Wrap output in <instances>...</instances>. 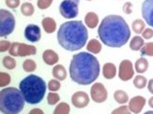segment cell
Masks as SVG:
<instances>
[{
    "instance_id": "obj_1",
    "label": "cell",
    "mask_w": 153,
    "mask_h": 114,
    "mask_svg": "<svg viewBox=\"0 0 153 114\" xmlns=\"http://www.w3.org/2000/svg\"><path fill=\"white\" fill-rule=\"evenodd\" d=\"M101 41L111 48H120L129 41L131 29L120 15L110 14L104 17L98 28Z\"/></svg>"
},
{
    "instance_id": "obj_2",
    "label": "cell",
    "mask_w": 153,
    "mask_h": 114,
    "mask_svg": "<svg viewBox=\"0 0 153 114\" xmlns=\"http://www.w3.org/2000/svg\"><path fill=\"white\" fill-rule=\"evenodd\" d=\"M69 71L72 82L85 86L93 83L98 79L101 65L93 53L81 51L72 56Z\"/></svg>"
},
{
    "instance_id": "obj_3",
    "label": "cell",
    "mask_w": 153,
    "mask_h": 114,
    "mask_svg": "<svg viewBox=\"0 0 153 114\" xmlns=\"http://www.w3.org/2000/svg\"><path fill=\"white\" fill-rule=\"evenodd\" d=\"M58 44L66 51H76L88 42V32L82 21H68L63 23L57 31Z\"/></svg>"
},
{
    "instance_id": "obj_4",
    "label": "cell",
    "mask_w": 153,
    "mask_h": 114,
    "mask_svg": "<svg viewBox=\"0 0 153 114\" xmlns=\"http://www.w3.org/2000/svg\"><path fill=\"white\" fill-rule=\"evenodd\" d=\"M45 80L39 76L30 74L25 77L19 83V89L25 100L29 105H37L41 103L44 96L46 89Z\"/></svg>"
},
{
    "instance_id": "obj_5",
    "label": "cell",
    "mask_w": 153,
    "mask_h": 114,
    "mask_svg": "<svg viewBox=\"0 0 153 114\" xmlns=\"http://www.w3.org/2000/svg\"><path fill=\"white\" fill-rule=\"evenodd\" d=\"M25 100L20 89L6 87L0 91V110L5 114H17L25 108Z\"/></svg>"
},
{
    "instance_id": "obj_6",
    "label": "cell",
    "mask_w": 153,
    "mask_h": 114,
    "mask_svg": "<svg viewBox=\"0 0 153 114\" xmlns=\"http://www.w3.org/2000/svg\"><path fill=\"white\" fill-rule=\"evenodd\" d=\"M16 25L15 17L7 10H0V36L2 38L9 37L14 31Z\"/></svg>"
},
{
    "instance_id": "obj_7",
    "label": "cell",
    "mask_w": 153,
    "mask_h": 114,
    "mask_svg": "<svg viewBox=\"0 0 153 114\" xmlns=\"http://www.w3.org/2000/svg\"><path fill=\"white\" fill-rule=\"evenodd\" d=\"M80 0H63L59 5V12L65 19H74L78 15Z\"/></svg>"
},
{
    "instance_id": "obj_8",
    "label": "cell",
    "mask_w": 153,
    "mask_h": 114,
    "mask_svg": "<svg viewBox=\"0 0 153 114\" xmlns=\"http://www.w3.org/2000/svg\"><path fill=\"white\" fill-rule=\"evenodd\" d=\"M134 65L129 59H124L119 64L118 68V78L122 82H129L134 76Z\"/></svg>"
},
{
    "instance_id": "obj_9",
    "label": "cell",
    "mask_w": 153,
    "mask_h": 114,
    "mask_svg": "<svg viewBox=\"0 0 153 114\" xmlns=\"http://www.w3.org/2000/svg\"><path fill=\"white\" fill-rule=\"evenodd\" d=\"M90 97L95 103L101 104L106 101L108 97V93L105 86L102 82H95L91 86Z\"/></svg>"
},
{
    "instance_id": "obj_10",
    "label": "cell",
    "mask_w": 153,
    "mask_h": 114,
    "mask_svg": "<svg viewBox=\"0 0 153 114\" xmlns=\"http://www.w3.org/2000/svg\"><path fill=\"white\" fill-rule=\"evenodd\" d=\"M24 36L26 40H28L29 42L35 43L41 40L42 38V30L39 25L30 24L25 26L24 31Z\"/></svg>"
},
{
    "instance_id": "obj_11",
    "label": "cell",
    "mask_w": 153,
    "mask_h": 114,
    "mask_svg": "<svg viewBox=\"0 0 153 114\" xmlns=\"http://www.w3.org/2000/svg\"><path fill=\"white\" fill-rule=\"evenodd\" d=\"M89 96L84 91H78L75 92L71 96V103L72 106L75 107L76 109H84L89 104Z\"/></svg>"
},
{
    "instance_id": "obj_12",
    "label": "cell",
    "mask_w": 153,
    "mask_h": 114,
    "mask_svg": "<svg viewBox=\"0 0 153 114\" xmlns=\"http://www.w3.org/2000/svg\"><path fill=\"white\" fill-rule=\"evenodd\" d=\"M141 10L144 21L153 28V0H145L142 3Z\"/></svg>"
},
{
    "instance_id": "obj_13",
    "label": "cell",
    "mask_w": 153,
    "mask_h": 114,
    "mask_svg": "<svg viewBox=\"0 0 153 114\" xmlns=\"http://www.w3.org/2000/svg\"><path fill=\"white\" fill-rule=\"evenodd\" d=\"M147 103V99L142 96H136L129 100V110L132 113H140Z\"/></svg>"
},
{
    "instance_id": "obj_14",
    "label": "cell",
    "mask_w": 153,
    "mask_h": 114,
    "mask_svg": "<svg viewBox=\"0 0 153 114\" xmlns=\"http://www.w3.org/2000/svg\"><path fill=\"white\" fill-rule=\"evenodd\" d=\"M37 53V48L33 45H28L25 43H20L18 49V56L25 57L35 55Z\"/></svg>"
},
{
    "instance_id": "obj_15",
    "label": "cell",
    "mask_w": 153,
    "mask_h": 114,
    "mask_svg": "<svg viewBox=\"0 0 153 114\" xmlns=\"http://www.w3.org/2000/svg\"><path fill=\"white\" fill-rule=\"evenodd\" d=\"M43 62L48 65H54L58 63L59 56L54 50H46L42 53Z\"/></svg>"
},
{
    "instance_id": "obj_16",
    "label": "cell",
    "mask_w": 153,
    "mask_h": 114,
    "mask_svg": "<svg viewBox=\"0 0 153 114\" xmlns=\"http://www.w3.org/2000/svg\"><path fill=\"white\" fill-rule=\"evenodd\" d=\"M99 22H100V20H99L98 14L93 11L88 12L85 16V24L90 29H94L99 24Z\"/></svg>"
},
{
    "instance_id": "obj_17",
    "label": "cell",
    "mask_w": 153,
    "mask_h": 114,
    "mask_svg": "<svg viewBox=\"0 0 153 114\" xmlns=\"http://www.w3.org/2000/svg\"><path fill=\"white\" fill-rule=\"evenodd\" d=\"M102 75L106 79H114L117 75V66L113 63H105L102 66Z\"/></svg>"
},
{
    "instance_id": "obj_18",
    "label": "cell",
    "mask_w": 153,
    "mask_h": 114,
    "mask_svg": "<svg viewBox=\"0 0 153 114\" xmlns=\"http://www.w3.org/2000/svg\"><path fill=\"white\" fill-rule=\"evenodd\" d=\"M42 25L43 30L47 33V34H52L55 33L56 30V23L53 18L51 17H45L42 21Z\"/></svg>"
},
{
    "instance_id": "obj_19",
    "label": "cell",
    "mask_w": 153,
    "mask_h": 114,
    "mask_svg": "<svg viewBox=\"0 0 153 114\" xmlns=\"http://www.w3.org/2000/svg\"><path fill=\"white\" fill-rule=\"evenodd\" d=\"M53 77L58 80H65L67 78V70L63 65H56L52 71Z\"/></svg>"
},
{
    "instance_id": "obj_20",
    "label": "cell",
    "mask_w": 153,
    "mask_h": 114,
    "mask_svg": "<svg viewBox=\"0 0 153 114\" xmlns=\"http://www.w3.org/2000/svg\"><path fill=\"white\" fill-rule=\"evenodd\" d=\"M149 64L148 59L142 56L136 60V62L134 64V69L138 74H143V73L147 72V70L149 69Z\"/></svg>"
},
{
    "instance_id": "obj_21",
    "label": "cell",
    "mask_w": 153,
    "mask_h": 114,
    "mask_svg": "<svg viewBox=\"0 0 153 114\" xmlns=\"http://www.w3.org/2000/svg\"><path fill=\"white\" fill-rule=\"evenodd\" d=\"M102 49V43L96 38L90 39L88 42V45H86V50H88V51L93 53V54H98V53L101 52Z\"/></svg>"
},
{
    "instance_id": "obj_22",
    "label": "cell",
    "mask_w": 153,
    "mask_h": 114,
    "mask_svg": "<svg viewBox=\"0 0 153 114\" xmlns=\"http://www.w3.org/2000/svg\"><path fill=\"white\" fill-rule=\"evenodd\" d=\"M144 45H145V40L143 38V37L135 36L132 38L131 40L130 41V49L131 51H140L143 48Z\"/></svg>"
},
{
    "instance_id": "obj_23",
    "label": "cell",
    "mask_w": 153,
    "mask_h": 114,
    "mask_svg": "<svg viewBox=\"0 0 153 114\" xmlns=\"http://www.w3.org/2000/svg\"><path fill=\"white\" fill-rule=\"evenodd\" d=\"M114 99L116 100L117 103L120 104V105L128 103L130 100L128 93L123 90H117L114 93Z\"/></svg>"
},
{
    "instance_id": "obj_24",
    "label": "cell",
    "mask_w": 153,
    "mask_h": 114,
    "mask_svg": "<svg viewBox=\"0 0 153 114\" xmlns=\"http://www.w3.org/2000/svg\"><path fill=\"white\" fill-rule=\"evenodd\" d=\"M131 28L136 34H142V32L146 28V22L141 19H136L131 23Z\"/></svg>"
},
{
    "instance_id": "obj_25",
    "label": "cell",
    "mask_w": 153,
    "mask_h": 114,
    "mask_svg": "<svg viewBox=\"0 0 153 114\" xmlns=\"http://www.w3.org/2000/svg\"><path fill=\"white\" fill-rule=\"evenodd\" d=\"M35 8L31 3L25 2L21 5V13L25 17H30L34 14Z\"/></svg>"
},
{
    "instance_id": "obj_26",
    "label": "cell",
    "mask_w": 153,
    "mask_h": 114,
    "mask_svg": "<svg viewBox=\"0 0 153 114\" xmlns=\"http://www.w3.org/2000/svg\"><path fill=\"white\" fill-rule=\"evenodd\" d=\"M2 65L5 68L7 69H10L12 70L16 68L17 63H16V60L13 58V56L11 55H8V56H5L2 59Z\"/></svg>"
},
{
    "instance_id": "obj_27",
    "label": "cell",
    "mask_w": 153,
    "mask_h": 114,
    "mask_svg": "<svg viewBox=\"0 0 153 114\" xmlns=\"http://www.w3.org/2000/svg\"><path fill=\"white\" fill-rule=\"evenodd\" d=\"M134 85L137 89H144L148 85V79L142 75H137L134 78Z\"/></svg>"
},
{
    "instance_id": "obj_28",
    "label": "cell",
    "mask_w": 153,
    "mask_h": 114,
    "mask_svg": "<svg viewBox=\"0 0 153 114\" xmlns=\"http://www.w3.org/2000/svg\"><path fill=\"white\" fill-rule=\"evenodd\" d=\"M71 111V107L68 103L60 102L55 108L54 113L55 114H69Z\"/></svg>"
},
{
    "instance_id": "obj_29",
    "label": "cell",
    "mask_w": 153,
    "mask_h": 114,
    "mask_svg": "<svg viewBox=\"0 0 153 114\" xmlns=\"http://www.w3.org/2000/svg\"><path fill=\"white\" fill-rule=\"evenodd\" d=\"M37 68V63L33 59H26L23 63V69L25 72H33Z\"/></svg>"
},
{
    "instance_id": "obj_30",
    "label": "cell",
    "mask_w": 153,
    "mask_h": 114,
    "mask_svg": "<svg viewBox=\"0 0 153 114\" xmlns=\"http://www.w3.org/2000/svg\"><path fill=\"white\" fill-rule=\"evenodd\" d=\"M140 53L142 56H153V42L145 43L140 50Z\"/></svg>"
},
{
    "instance_id": "obj_31",
    "label": "cell",
    "mask_w": 153,
    "mask_h": 114,
    "mask_svg": "<svg viewBox=\"0 0 153 114\" xmlns=\"http://www.w3.org/2000/svg\"><path fill=\"white\" fill-rule=\"evenodd\" d=\"M59 100H60V96H59L57 93L51 92L47 95V103L50 106L56 105L59 102Z\"/></svg>"
},
{
    "instance_id": "obj_32",
    "label": "cell",
    "mask_w": 153,
    "mask_h": 114,
    "mask_svg": "<svg viewBox=\"0 0 153 114\" xmlns=\"http://www.w3.org/2000/svg\"><path fill=\"white\" fill-rule=\"evenodd\" d=\"M47 87H48L49 91H51V92H57V91L60 90V88H61L60 80H58L56 79H51V80H49V82L47 84Z\"/></svg>"
},
{
    "instance_id": "obj_33",
    "label": "cell",
    "mask_w": 153,
    "mask_h": 114,
    "mask_svg": "<svg viewBox=\"0 0 153 114\" xmlns=\"http://www.w3.org/2000/svg\"><path fill=\"white\" fill-rule=\"evenodd\" d=\"M10 75L7 72H0V87H6L10 83Z\"/></svg>"
},
{
    "instance_id": "obj_34",
    "label": "cell",
    "mask_w": 153,
    "mask_h": 114,
    "mask_svg": "<svg viewBox=\"0 0 153 114\" xmlns=\"http://www.w3.org/2000/svg\"><path fill=\"white\" fill-rule=\"evenodd\" d=\"M53 1L54 0H38V2H37V6H38V8L39 10H46V9H48L49 7L52 5Z\"/></svg>"
},
{
    "instance_id": "obj_35",
    "label": "cell",
    "mask_w": 153,
    "mask_h": 114,
    "mask_svg": "<svg viewBox=\"0 0 153 114\" xmlns=\"http://www.w3.org/2000/svg\"><path fill=\"white\" fill-rule=\"evenodd\" d=\"M113 114H129L131 113V110H129V107L128 106H126L125 104L121 105L119 108L116 109L112 111Z\"/></svg>"
},
{
    "instance_id": "obj_36",
    "label": "cell",
    "mask_w": 153,
    "mask_h": 114,
    "mask_svg": "<svg viewBox=\"0 0 153 114\" xmlns=\"http://www.w3.org/2000/svg\"><path fill=\"white\" fill-rule=\"evenodd\" d=\"M19 44L20 42H13L11 43V46L9 50L10 55L13 57H18V49H19Z\"/></svg>"
},
{
    "instance_id": "obj_37",
    "label": "cell",
    "mask_w": 153,
    "mask_h": 114,
    "mask_svg": "<svg viewBox=\"0 0 153 114\" xmlns=\"http://www.w3.org/2000/svg\"><path fill=\"white\" fill-rule=\"evenodd\" d=\"M132 9H134V6H132V3H131V2H126L122 6L123 12L125 13V14H127V15L131 14L132 11H134V10H132Z\"/></svg>"
},
{
    "instance_id": "obj_38",
    "label": "cell",
    "mask_w": 153,
    "mask_h": 114,
    "mask_svg": "<svg viewBox=\"0 0 153 114\" xmlns=\"http://www.w3.org/2000/svg\"><path fill=\"white\" fill-rule=\"evenodd\" d=\"M5 3L8 8L14 10L18 8L21 2H20V0H5Z\"/></svg>"
},
{
    "instance_id": "obj_39",
    "label": "cell",
    "mask_w": 153,
    "mask_h": 114,
    "mask_svg": "<svg viewBox=\"0 0 153 114\" xmlns=\"http://www.w3.org/2000/svg\"><path fill=\"white\" fill-rule=\"evenodd\" d=\"M10 46H11V43L9 40H1V41H0V51L5 52L7 51H9Z\"/></svg>"
},
{
    "instance_id": "obj_40",
    "label": "cell",
    "mask_w": 153,
    "mask_h": 114,
    "mask_svg": "<svg viewBox=\"0 0 153 114\" xmlns=\"http://www.w3.org/2000/svg\"><path fill=\"white\" fill-rule=\"evenodd\" d=\"M142 37L144 39H150L153 38V29L152 27H148L145 28V30L142 32Z\"/></svg>"
},
{
    "instance_id": "obj_41",
    "label": "cell",
    "mask_w": 153,
    "mask_h": 114,
    "mask_svg": "<svg viewBox=\"0 0 153 114\" xmlns=\"http://www.w3.org/2000/svg\"><path fill=\"white\" fill-rule=\"evenodd\" d=\"M148 90L150 93L153 95V79H150L148 82Z\"/></svg>"
},
{
    "instance_id": "obj_42",
    "label": "cell",
    "mask_w": 153,
    "mask_h": 114,
    "mask_svg": "<svg viewBox=\"0 0 153 114\" xmlns=\"http://www.w3.org/2000/svg\"><path fill=\"white\" fill-rule=\"evenodd\" d=\"M30 114H43V110L41 109H33L29 111Z\"/></svg>"
},
{
    "instance_id": "obj_43",
    "label": "cell",
    "mask_w": 153,
    "mask_h": 114,
    "mask_svg": "<svg viewBox=\"0 0 153 114\" xmlns=\"http://www.w3.org/2000/svg\"><path fill=\"white\" fill-rule=\"evenodd\" d=\"M149 106L150 107L151 109H153V96H151V97L149 99Z\"/></svg>"
},
{
    "instance_id": "obj_44",
    "label": "cell",
    "mask_w": 153,
    "mask_h": 114,
    "mask_svg": "<svg viewBox=\"0 0 153 114\" xmlns=\"http://www.w3.org/2000/svg\"><path fill=\"white\" fill-rule=\"evenodd\" d=\"M149 113H153V111H147L146 112V114H149Z\"/></svg>"
},
{
    "instance_id": "obj_45",
    "label": "cell",
    "mask_w": 153,
    "mask_h": 114,
    "mask_svg": "<svg viewBox=\"0 0 153 114\" xmlns=\"http://www.w3.org/2000/svg\"><path fill=\"white\" fill-rule=\"evenodd\" d=\"M86 1H92V0H86Z\"/></svg>"
},
{
    "instance_id": "obj_46",
    "label": "cell",
    "mask_w": 153,
    "mask_h": 114,
    "mask_svg": "<svg viewBox=\"0 0 153 114\" xmlns=\"http://www.w3.org/2000/svg\"><path fill=\"white\" fill-rule=\"evenodd\" d=\"M28 1H31V0H28Z\"/></svg>"
}]
</instances>
